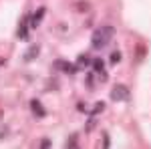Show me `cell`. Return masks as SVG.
<instances>
[{
	"instance_id": "6da1fadb",
	"label": "cell",
	"mask_w": 151,
	"mask_h": 149,
	"mask_svg": "<svg viewBox=\"0 0 151 149\" xmlns=\"http://www.w3.org/2000/svg\"><path fill=\"white\" fill-rule=\"evenodd\" d=\"M113 36H115V28L107 24V26H99V28L95 30L93 36H91V40H93L95 48H103V46H107L113 40Z\"/></svg>"
},
{
	"instance_id": "7a4b0ae2",
	"label": "cell",
	"mask_w": 151,
	"mask_h": 149,
	"mask_svg": "<svg viewBox=\"0 0 151 149\" xmlns=\"http://www.w3.org/2000/svg\"><path fill=\"white\" fill-rule=\"evenodd\" d=\"M111 99L113 101H127L129 99V89L125 85H115L111 91Z\"/></svg>"
},
{
	"instance_id": "3957f363",
	"label": "cell",
	"mask_w": 151,
	"mask_h": 149,
	"mask_svg": "<svg viewBox=\"0 0 151 149\" xmlns=\"http://www.w3.org/2000/svg\"><path fill=\"white\" fill-rule=\"evenodd\" d=\"M55 69H60V71H65V73H69V75L77 73V67L70 65V63H67V60H57V63H55Z\"/></svg>"
},
{
	"instance_id": "277c9868",
	"label": "cell",
	"mask_w": 151,
	"mask_h": 149,
	"mask_svg": "<svg viewBox=\"0 0 151 149\" xmlns=\"http://www.w3.org/2000/svg\"><path fill=\"white\" fill-rule=\"evenodd\" d=\"M42 16H45V6H40V8L36 10V14L30 18V28H36V26L40 24V20H42Z\"/></svg>"
},
{
	"instance_id": "5b68a950",
	"label": "cell",
	"mask_w": 151,
	"mask_h": 149,
	"mask_svg": "<svg viewBox=\"0 0 151 149\" xmlns=\"http://www.w3.org/2000/svg\"><path fill=\"white\" fill-rule=\"evenodd\" d=\"M30 109L36 113V117H45V115H47V111L42 109L40 101H36V99H32V101H30Z\"/></svg>"
},
{
	"instance_id": "8992f818",
	"label": "cell",
	"mask_w": 151,
	"mask_h": 149,
	"mask_svg": "<svg viewBox=\"0 0 151 149\" xmlns=\"http://www.w3.org/2000/svg\"><path fill=\"white\" fill-rule=\"evenodd\" d=\"M38 50H40V46H38V45L30 46V48L26 50V55H24V60H35L36 55H38Z\"/></svg>"
},
{
	"instance_id": "52a82bcc",
	"label": "cell",
	"mask_w": 151,
	"mask_h": 149,
	"mask_svg": "<svg viewBox=\"0 0 151 149\" xmlns=\"http://www.w3.org/2000/svg\"><path fill=\"white\" fill-rule=\"evenodd\" d=\"M26 28H30V24H26V18H24L22 24H20V30H18V36H20V38H28V35H26Z\"/></svg>"
},
{
	"instance_id": "ba28073f",
	"label": "cell",
	"mask_w": 151,
	"mask_h": 149,
	"mask_svg": "<svg viewBox=\"0 0 151 149\" xmlns=\"http://www.w3.org/2000/svg\"><path fill=\"white\" fill-rule=\"evenodd\" d=\"M93 75L97 77V81H99V83H105V81H107V73H105V69H101V71H95Z\"/></svg>"
},
{
	"instance_id": "9c48e42d",
	"label": "cell",
	"mask_w": 151,
	"mask_h": 149,
	"mask_svg": "<svg viewBox=\"0 0 151 149\" xmlns=\"http://www.w3.org/2000/svg\"><path fill=\"white\" fill-rule=\"evenodd\" d=\"M109 60H111V65H117V63L121 60V53H119V50H115V53L111 55V58H109Z\"/></svg>"
},
{
	"instance_id": "30bf717a",
	"label": "cell",
	"mask_w": 151,
	"mask_h": 149,
	"mask_svg": "<svg viewBox=\"0 0 151 149\" xmlns=\"http://www.w3.org/2000/svg\"><path fill=\"white\" fill-rule=\"evenodd\" d=\"M93 69L95 71H101V69H103V60H101V58H95V60H93Z\"/></svg>"
},
{
	"instance_id": "8fae6325",
	"label": "cell",
	"mask_w": 151,
	"mask_h": 149,
	"mask_svg": "<svg viewBox=\"0 0 151 149\" xmlns=\"http://www.w3.org/2000/svg\"><path fill=\"white\" fill-rule=\"evenodd\" d=\"M95 123H97V119H95V117H91V119H89V123H87V131H93Z\"/></svg>"
},
{
	"instance_id": "7c38bea8",
	"label": "cell",
	"mask_w": 151,
	"mask_h": 149,
	"mask_svg": "<svg viewBox=\"0 0 151 149\" xmlns=\"http://www.w3.org/2000/svg\"><path fill=\"white\" fill-rule=\"evenodd\" d=\"M103 109H105V103H97V107H95V109H93V113L97 115V113H101Z\"/></svg>"
},
{
	"instance_id": "4fadbf2b",
	"label": "cell",
	"mask_w": 151,
	"mask_h": 149,
	"mask_svg": "<svg viewBox=\"0 0 151 149\" xmlns=\"http://www.w3.org/2000/svg\"><path fill=\"white\" fill-rule=\"evenodd\" d=\"M77 6H79V8H77V10H83V12L87 10V4H85V2H83V4H77Z\"/></svg>"
},
{
	"instance_id": "5bb4252c",
	"label": "cell",
	"mask_w": 151,
	"mask_h": 149,
	"mask_svg": "<svg viewBox=\"0 0 151 149\" xmlns=\"http://www.w3.org/2000/svg\"><path fill=\"white\" fill-rule=\"evenodd\" d=\"M40 145H42V147H50V141H48V139H42V143H40Z\"/></svg>"
},
{
	"instance_id": "9a60e30c",
	"label": "cell",
	"mask_w": 151,
	"mask_h": 149,
	"mask_svg": "<svg viewBox=\"0 0 151 149\" xmlns=\"http://www.w3.org/2000/svg\"><path fill=\"white\" fill-rule=\"evenodd\" d=\"M77 63H79V65H87L89 60H87V58H85V57H81V58H79V60H77Z\"/></svg>"
},
{
	"instance_id": "2e32d148",
	"label": "cell",
	"mask_w": 151,
	"mask_h": 149,
	"mask_svg": "<svg viewBox=\"0 0 151 149\" xmlns=\"http://www.w3.org/2000/svg\"><path fill=\"white\" fill-rule=\"evenodd\" d=\"M69 145H77V135H73V137H70V143Z\"/></svg>"
},
{
	"instance_id": "e0dca14e",
	"label": "cell",
	"mask_w": 151,
	"mask_h": 149,
	"mask_svg": "<svg viewBox=\"0 0 151 149\" xmlns=\"http://www.w3.org/2000/svg\"><path fill=\"white\" fill-rule=\"evenodd\" d=\"M2 65H4V58H0V67H2Z\"/></svg>"
}]
</instances>
